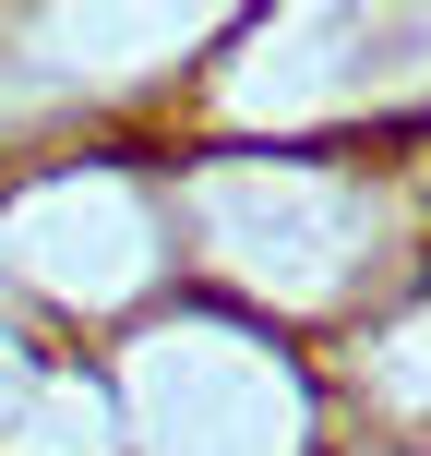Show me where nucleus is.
<instances>
[{
    "mask_svg": "<svg viewBox=\"0 0 431 456\" xmlns=\"http://www.w3.org/2000/svg\"><path fill=\"white\" fill-rule=\"evenodd\" d=\"M180 252L192 289L336 348L419 276L431 228L395 157L347 144H180Z\"/></svg>",
    "mask_w": 431,
    "mask_h": 456,
    "instance_id": "1",
    "label": "nucleus"
},
{
    "mask_svg": "<svg viewBox=\"0 0 431 456\" xmlns=\"http://www.w3.org/2000/svg\"><path fill=\"white\" fill-rule=\"evenodd\" d=\"M0 252H12V313L48 348H108L156 300L192 289L180 252V133L60 144V157L0 168Z\"/></svg>",
    "mask_w": 431,
    "mask_h": 456,
    "instance_id": "2",
    "label": "nucleus"
},
{
    "mask_svg": "<svg viewBox=\"0 0 431 456\" xmlns=\"http://www.w3.org/2000/svg\"><path fill=\"white\" fill-rule=\"evenodd\" d=\"M96 361L120 396V456H336L347 444L323 348L216 289L156 300Z\"/></svg>",
    "mask_w": 431,
    "mask_h": 456,
    "instance_id": "3",
    "label": "nucleus"
},
{
    "mask_svg": "<svg viewBox=\"0 0 431 456\" xmlns=\"http://www.w3.org/2000/svg\"><path fill=\"white\" fill-rule=\"evenodd\" d=\"M323 372H336L347 444L431 456V252H419V276H408L371 324H347V337L323 348Z\"/></svg>",
    "mask_w": 431,
    "mask_h": 456,
    "instance_id": "4",
    "label": "nucleus"
},
{
    "mask_svg": "<svg viewBox=\"0 0 431 456\" xmlns=\"http://www.w3.org/2000/svg\"><path fill=\"white\" fill-rule=\"evenodd\" d=\"M0 456H120V396L96 348H60L0 420Z\"/></svg>",
    "mask_w": 431,
    "mask_h": 456,
    "instance_id": "5",
    "label": "nucleus"
},
{
    "mask_svg": "<svg viewBox=\"0 0 431 456\" xmlns=\"http://www.w3.org/2000/svg\"><path fill=\"white\" fill-rule=\"evenodd\" d=\"M336 456H395V444H336Z\"/></svg>",
    "mask_w": 431,
    "mask_h": 456,
    "instance_id": "6",
    "label": "nucleus"
}]
</instances>
